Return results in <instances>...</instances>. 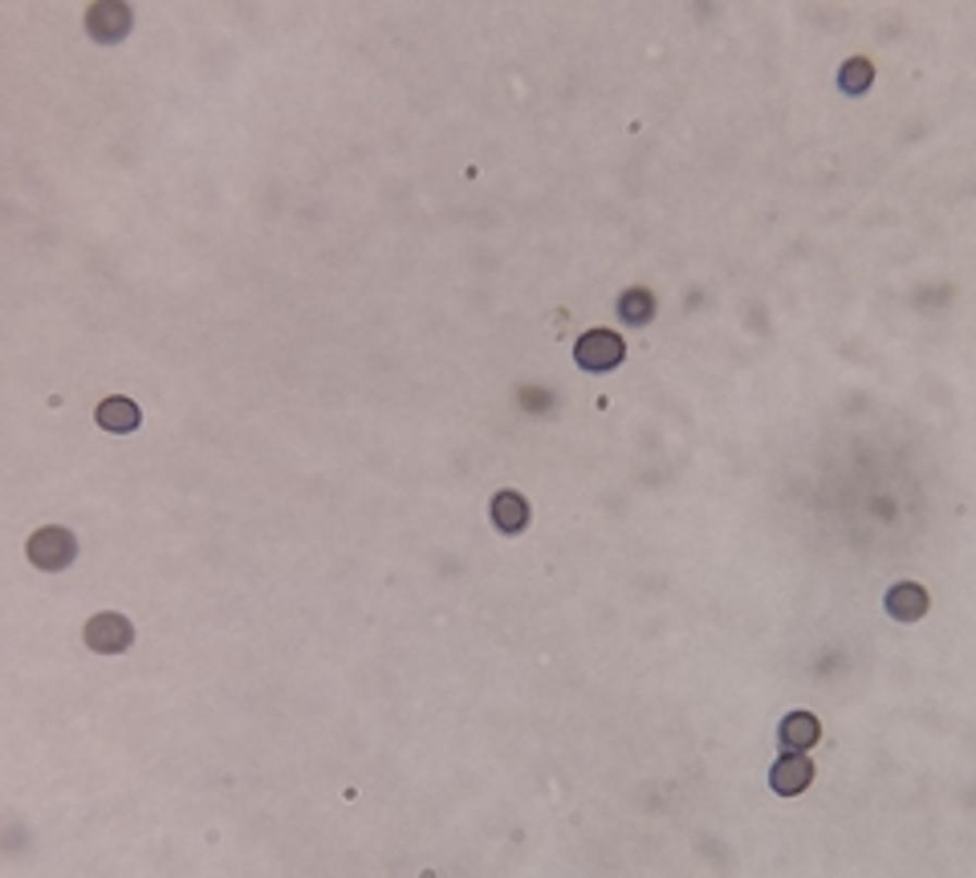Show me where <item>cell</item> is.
Here are the masks:
<instances>
[{
	"instance_id": "cell-5",
	"label": "cell",
	"mask_w": 976,
	"mask_h": 878,
	"mask_svg": "<svg viewBox=\"0 0 976 878\" xmlns=\"http://www.w3.org/2000/svg\"><path fill=\"white\" fill-rule=\"evenodd\" d=\"M814 781V765H810L802 753H786L777 756V765L769 769V789L781 793V797H798L802 789Z\"/></svg>"
},
{
	"instance_id": "cell-1",
	"label": "cell",
	"mask_w": 976,
	"mask_h": 878,
	"mask_svg": "<svg viewBox=\"0 0 976 878\" xmlns=\"http://www.w3.org/2000/svg\"><path fill=\"white\" fill-rule=\"evenodd\" d=\"M25 554L37 570L46 573H58V570H70L74 566V557H78V537L62 529V524H46V529H37L25 545Z\"/></svg>"
},
{
	"instance_id": "cell-6",
	"label": "cell",
	"mask_w": 976,
	"mask_h": 878,
	"mask_svg": "<svg viewBox=\"0 0 976 878\" xmlns=\"http://www.w3.org/2000/svg\"><path fill=\"white\" fill-rule=\"evenodd\" d=\"M884 606L895 622H919V618L928 615L931 602H928V590H924L919 582H899L887 590Z\"/></svg>"
},
{
	"instance_id": "cell-2",
	"label": "cell",
	"mask_w": 976,
	"mask_h": 878,
	"mask_svg": "<svg viewBox=\"0 0 976 878\" xmlns=\"http://www.w3.org/2000/svg\"><path fill=\"white\" fill-rule=\"evenodd\" d=\"M627 358V342L615 330H586L582 338L573 342V362L590 374H606Z\"/></svg>"
},
{
	"instance_id": "cell-7",
	"label": "cell",
	"mask_w": 976,
	"mask_h": 878,
	"mask_svg": "<svg viewBox=\"0 0 976 878\" xmlns=\"http://www.w3.org/2000/svg\"><path fill=\"white\" fill-rule=\"evenodd\" d=\"M94 419H98V428H107V432H114V435H126V432H139L143 411H139V403L135 399H126V395H110V399L98 403Z\"/></svg>"
},
{
	"instance_id": "cell-4",
	"label": "cell",
	"mask_w": 976,
	"mask_h": 878,
	"mask_svg": "<svg viewBox=\"0 0 976 878\" xmlns=\"http://www.w3.org/2000/svg\"><path fill=\"white\" fill-rule=\"evenodd\" d=\"M82 634H86V647L98 651V655H123V651L135 643V627H131V618L114 615V610H107V615H94Z\"/></svg>"
},
{
	"instance_id": "cell-8",
	"label": "cell",
	"mask_w": 976,
	"mask_h": 878,
	"mask_svg": "<svg viewBox=\"0 0 976 878\" xmlns=\"http://www.w3.org/2000/svg\"><path fill=\"white\" fill-rule=\"evenodd\" d=\"M818 737H821V725L814 712H790L781 720V728H777V740H781L786 753H806V749L818 744Z\"/></svg>"
},
{
	"instance_id": "cell-9",
	"label": "cell",
	"mask_w": 976,
	"mask_h": 878,
	"mask_svg": "<svg viewBox=\"0 0 976 878\" xmlns=\"http://www.w3.org/2000/svg\"><path fill=\"white\" fill-rule=\"evenodd\" d=\"M489 512H493V524L501 529V533H521L529 524V500L521 493H496L493 496V505H489Z\"/></svg>"
},
{
	"instance_id": "cell-3",
	"label": "cell",
	"mask_w": 976,
	"mask_h": 878,
	"mask_svg": "<svg viewBox=\"0 0 976 878\" xmlns=\"http://www.w3.org/2000/svg\"><path fill=\"white\" fill-rule=\"evenodd\" d=\"M135 25V13L131 4H119V0H98L86 9V33H90L98 46H119L126 33Z\"/></svg>"
},
{
	"instance_id": "cell-10",
	"label": "cell",
	"mask_w": 976,
	"mask_h": 878,
	"mask_svg": "<svg viewBox=\"0 0 976 878\" xmlns=\"http://www.w3.org/2000/svg\"><path fill=\"white\" fill-rule=\"evenodd\" d=\"M619 313L627 325H647L651 318H655V293L651 289H627L619 293Z\"/></svg>"
},
{
	"instance_id": "cell-11",
	"label": "cell",
	"mask_w": 976,
	"mask_h": 878,
	"mask_svg": "<svg viewBox=\"0 0 976 878\" xmlns=\"http://www.w3.org/2000/svg\"><path fill=\"white\" fill-rule=\"evenodd\" d=\"M875 82V65L867 58H851V62L838 70V90L842 94H867Z\"/></svg>"
}]
</instances>
